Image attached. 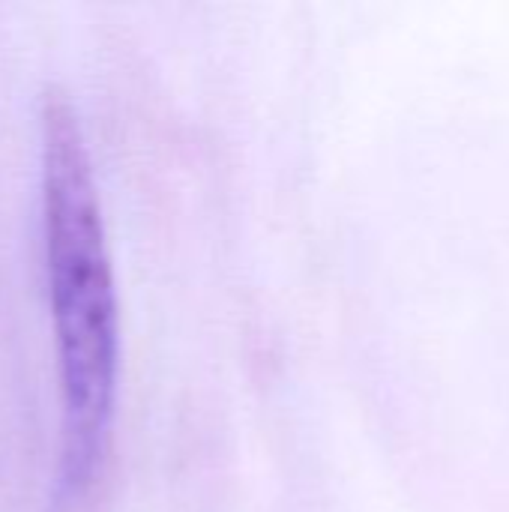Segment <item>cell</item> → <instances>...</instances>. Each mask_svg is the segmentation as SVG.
I'll use <instances>...</instances> for the list:
<instances>
[{
    "mask_svg": "<svg viewBox=\"0 0 509 512\" xmlns=\"http://www.w3.org/2000/svg\"><path fill=\"white\" fill-rule=\"evenodd\" d=\"M42 126V231L60 366L57 504H84L105 474L120 387V306L99 186L72 99L48 87Z\"/></svg>",
    "mask_w": 509,
    "mask_h": 512,
    "instance_id": "cell-1",
    "label": "cell"
}]
</instances>
